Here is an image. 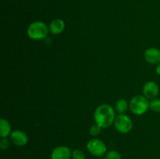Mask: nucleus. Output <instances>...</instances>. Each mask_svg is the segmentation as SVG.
I'll list each match as a JSON object with an SVG mask.
<instances>
[{"label":"nucleus","instance_id":"4468645a","mask_svg":"<svg viewBox=\"0 0 160 159\" xmlns=\"http://www.w3.org/2000/svg\"><path fill=\"white\" fill-rule=\"evenodd\" d=\"M105 157L106 159H122V156L120 153L119 151H115V150H112V151L106 152Z\"/></svg>","mask_w":160,"mask_h":159},{"label":"nucleus","instance_id":"20e7f679","mask_svg":"<svg viewBox=\"0 0 160 159\" xmlns=\"http://www.w3.org/2000/svg\"><path fill=\"white\" fill-rule=\"evenodd\" d=\"M87 149L91 154L95 157H102L106 154L107 147L102 140L93 138L87 143Z\"/></svg>","mask_w":160,"mask_h":159},{"label":"nucleus","instance_id":"f3484780","mask_svg":"<svg viewBox=\"0 0 160 159\" xmlns=\"http://www.w3.org/2000/svg\"><path fill=\"white\" fill-rule=\"evenodd\" d=\"M10 146V142L8 140L6 137L2 138L1 141H0V147L2 150H7Z\"/></svg>","mask_w":160,"mask_h":159},{"label":"nucleus","instance_id":"0eeeda50","mask_svg":"<svg viewBox=\"0 0 160 159\" xmlns=\"http://www.w3.org/2000/svg\"><path fill=\"white\" fill-rule=\"evenodd\" d=\"M9 137H10V140L12 141V143L16 146L23 147L28 142V137L27 134L19 129H15V130L12 131Z\"/></svg>","mask_w":160,"mask_h":159},{"label":"nucleus","instance_id":"1a4fd4ad","mask_svg":"<svg viewBox=\"0 0 160 159\" xmlns=\"http://www.w3.org/2000/svg\"><path fill=\"white\" fill-rule=\"evenodd\" d=\"M145 59L148 63L158 65L160 63V49L157 48H149L145 51Z\"/></svg>","mask_w":160,"mask_h":159},{"label":"nucleus","instance_id":"9b49d317","mask_svg":"<svg viewBox=\"0 0 160 159\" xmlns=\"http://www.w3.org/2000/svg\"><path fill=\"white\" fill-rule=\"evenodd\" d=\"M12 132L10 123L4 118L0 119V136L2 138L7 137Z\"/></svg>","mask_w":160,"mask_h":159},{"label":"nucleus","instance_id":"2eb2a0df","mask_svg":"<svg viewBox=\"0 0 160 159\" xmlns=\"http://www.w3.org/2000/svg\"><path fill=\"white\" fill-rule=\"evenodd\" d=\"M72 159H86V155L81 150L74 149L72 151Z\"/></svg>","mask_w":160,"mask_h":159},{"label":"nucleus","instance_id":"f257e3e1","mask_svg":"<svg viewBox=\"0 0 160 159\" xmlns=\"http://www.w3.org/2000/svg\"><path fill=\"white\" fill-rule=\"evenodd\" d=\"M94 118L95 123L102 128H108L114 123L116 118L115 111L109 104H101L95 109Z\"/></svg>","mask_w":160,"mask_h":159},{"label":"nucleus","instance_id":"dca6fc26","mask_svg":"<svg viewBox=\"0 0 160 159\" xmlns=\"http://www.w3.org/2000/svg\"><path fill=\"white\" fill-rule=\"evenodd\" d=\"M101 131H102V127L98 126V124H96V123L92 125L90 128V134L92 136H93V137H96V136H98V134L101 132Z\"/></svg>","mask_w":160,"mask_h":159},{"label":"nucleus","instance_id":"6e6552de","mask_svg":"<svg viewBox=\"0 0 160 159\" xmlns=\"http://www.w3.org/2000/svg\"><path fill=\"white\" fill-rule=\"evenodd\" d=\"M72 151L67 146H59L53 149L51 154V159H70Z\"/></svg>","mask_w":160,"mask_h":159},{"label":"nucleus","instance_id":"f8f14e48","mask_svg":"<svg viewBox=\"0 0 160 159\" xmlns=\"http://www.w3.org/2000/svg\"><path fill=\"white\" fill-rule=\"evenodd\" d=\"M129 108V104L126 100L120 98L116 103V110L119 114H125Z\"/></svg>","mask_w":160,"mask_h":159},{"label":"nucleus","instance_id":"423d86ee","mask_svg":"<svg viewBox=\"0 0 160 159\" xmlns=\"http://www.w3.org/2000/svg\"><path fill=\"white\" fill-rule=\"evenodd\" d=\"M143 94L148 100L155 99L158 96L159 88L158 84L154 81H148L143 86Z\"/></svg>","mask_w":160,"mask_h":159},{"label":"nucleus","instance_id":"39448f33","mask_svg":"<svg viewBox=\"0 0 160 159\" xmlns=\"http://www.w3.org/2000/svg\"><path fill=\"white\" fill-rule=\"evenodd\" d=\"M116 129L121 133H128L133 128V122L128 115L125 114H119L114 120Z\"/></svg>","mask_w":160,"mask_h":159},{"label":"nucleus","instance_id":"9d476101","mask_svg":"<svg viewBox=\"0 0 160 159\" xmlns=\"http://www.w3.org/2000/svg\"><path fill=\"white\" fill-rule=\"evenodd\" d=\"M50 33L52 34L57 35V34H61L65 29V23L61 19H55L50 23L48 26Z\"/></svg>","mask_w":160,"mask_h":159},{"label":"nucleus","instance_id":"6ab92c4d","mask_svg":"<svg viewBox=\"0 0 160 159\" xmlns=\"http://www.w3.org/2000/svg\"><path fill=\"white\" fill-rule=\"evenodd\" d=\"M100 159H106V157H101Z\"/></svg>","mask_w":160,"mask_h":159},{"label":"nucleus","instance_id":"ddd939ff","mask_svg":"<svg viewBox=\"0 0 160 159\" xmlns=\"http://www.w3.org/2000/svg\"><path fill=\"white\" fill-rule=\"evenodd\" d=\"M149 108L155 112H160V99L155 98L150 101Z\"/></svg>","mask_w":160,"mask_h":159},{"label":"nucleus","instance_id":"a211bd4d","mask_svg":"<svg viewBox=\"0 0 160 159\" xmlns=\"http://www.w3.org/2000/svg\"><path fill=\"white\" fill-rule=\"evenodd\" d=\"M156 73H157V74L159 75V76H160V63L158 64L157 66H156Z\"/></svg>","mask_w":160,"mask_h":159},{"label":"nucleus","instance_id":"7ed1b4c3","mask_svg":"<svg viewBox=\"0 0 160 159\" xmlns=\"http://www.w3.org/2000/svg\"><path fill=\"white\" fill-rule=\"evenodd\" d=\"M149 101L144 95H137L131 98L129 103V108L132 113L137 115H142L146 113L149 108Z\"/></svg>","mask_w":160,"mask_h":159},{"label":"nucleus","instance_id":"f03ea898","mask_svg":"<svg viewBox=\"0 0 160 159\" xmlns=\"http://www.w3.org/2000/svg\"><path fill=\"white\" fill-rule=\"evenodd\" d=\"M49 29L44 22L31 23L28 28V35L32 40H42L48 36Z\"/></svg>","mask_w":160,"mask_h":159}]
</instances>
